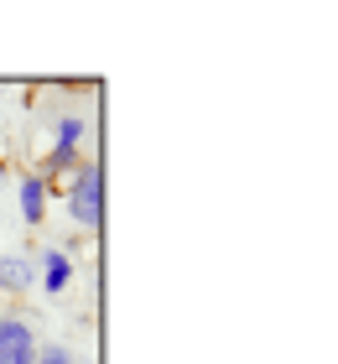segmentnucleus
I'll use <instances>...</instances> for the list:
<instances>
[{
  "mask_svg": "<svg viewBox=\"0 0 338 364\" xmlns=\"http://www.w3.org/2000/svg\"><path fill=\"white\" fill-rule=\"evenodd\" d=\"M21 343H37L26 318H0V349H21Z\"/></svg>",
  "mask_w": 338,
  "mask_h": 364,
  "instance_id": "obj_5",
  "label": "nucleus"
},
{
  "mask_svg": "<svg viewBox=\"0 0 338 364\" xmlns=\"http://www.w3.org/2000/svg\"><path fill=\"white\" fill-rule=\"evenodd\" d=\"M21 213H26V224H42V213H47V177H26L21 182Z\"/></svg>",
  "mask_w": 338,
  "mask_h": 364,
  "instance_id": "obj_3",
  "label": "nucleus"
},
{
  "mask_svg": "<svg viewBox=\"0 0 338 364\" xmlns=\"http://www.w3.org/2000/svg\"><path fill=\"white\" fill-rule=\"evenodd\" d=\"M78 167H83L78 151H53V156H47V172H53V177H73Z\"/></svg>",
  "mask_w": 338,
  "mask_h": 364,
  "instance_id": "obj_7",
  "label": "nucleus"
},
{
  "mask_svg": "<svg viewBox=\"0 0 338 364\" xmlns=\"http://www.w3.org/2000/svg\"><path fill=\"white\" fill-rule=\"evenodd\" d=\"M0 364H37V343H21V349H0Z\"/></svg>",
  "mask_w": 338,
  "mask_h": 364,
  "instance_id": "obj_8",
  "label": "nucleus"
},
{
  "mask_svg": "<svg viewBox=\"0 0 338 364\" xmlns=\"http://www.w3.org/2000/svg\"><path fill=\"white\" fill-rule=\"evenodd\" d=\"M78 136H83V120H78V114H63V120H58V151H73Z\"/></svg>",
  "mask_w": 338,
  "mask_h": 364,
  "instance_id": "obj_6",
  "label": "nucleus"
},
{
  "mask_svg": "<svg viewBox=\"0 0 338 364\" xmlns=\"http://www.w3.org/2000/svg\"><path fill=\"white\" fill-rule=\"evenodd\" d=\"M37 364H73L68 349H37Z\"/></svg>",
  "mask_w": 338,
  "mask_h": 364,
  "instance_id": "obj_9",
  "label": "nucleus"
},
{
  "mask_svg": "<svg viewBox=\"0 0 338 364\" xmlns=\"http://www.w3.org/2000/svg\"><path fill=\"white\" fill-rule=\"evenodd\" d=\"M0 287H6V291H26V287H31V266H26L21 255H6V260H0Z\"/></svg>",
  "mask_w": 338,
  "mask_h": 364,
  "instance_id": "obj_4",
  "label": "nucleus"
},
{
  "mask_svg": "<svg viewBox=\"0 0 338 364\" xmlns=\"http://www.w3.org/2000/svg\"><path fill=\"white\" fill-rule=\"evenodd\" d=\"M68 281H73V260H68L63 250H47V260H42V291H68Z\"/></svg>",
  "mask_w": 338,
  "mask_h": 364,
  "instance_id": "obj_2",
  "label": "nucleus"
},
{
  "mask_svg": "<svg viewBox=\"0 0 338 364\" xmlns=\"http://www.w3.org/2000/svg\"><path fill=\"white\" fill-rule=\"evenodd\" d=\"M68 213H73L83 229H99V219H105V172H99V161H83V167L73 172Z\"/></svg>",
  "mask_w": 338,
  "mask_h": 364,
  "instance_id": "obj_1",
  "label": "nucleus"
}]
</instances>
